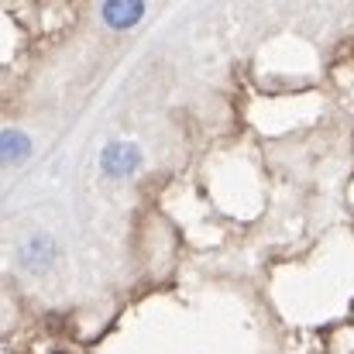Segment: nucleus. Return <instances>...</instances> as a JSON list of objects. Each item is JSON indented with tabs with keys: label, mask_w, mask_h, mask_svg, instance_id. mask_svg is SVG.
Wrapping results in <instances>:
<instances>
[{
	"label": "nucleus",
	"mask_w": 354,
	"mask_h": 354,
	"mask_svg": "<svg viewBox=\"0 0 354 354\" xmlns=\"http://www.w3.org/2000/svg\"><path fill=\"white\" fill-rule=\"evenodd\" d=\"M100 17H104L107 28L127 31V28H134V24L145 17V3H141V0H107V3L100 7Z\"/></svg>",
	"instance_id": "obj_2"
},
{
	"label": "nucleus",
	"mask_w": 354,
	"mask_h": 354,
	"mask_svg": "<svg viewBox=\"0 0 354 354\" xmlns=\"http://www.w3.org/2000/svg\"><path fill=\"white\" fill-rule=\"evenodd\" d=\"M31 151H35V145H31V138L24 131L3 127V134H0V158H3V165H21Z\"/></svg>",
	"instance_id": "obj_4"
},
{
	"label": "nucleus",
	"mask_w": 354,
	"mask_h": 354,
	"mask_svg": "<svg viewBox=\"0 0 354 354\" xmlns=\"http://www.w3.org/2000/svg\"><path fill=\"white\" fill-rule=\"evenodd\" d=\"M55 261V241L48 234H31V241L21 244V265L31 272H45Z\"/></svg>",
	"instance_id": "obj_3"
},
{
	"label": "nucleus",
	"mask_w": 354,
	"mask_h": 354,
	"mask_svg": "<svg viewBox=\"0 0 354 354\" xmlns=\"http://www.w3.org/2000/svg\"><path fill=\"white\" fill-rule=\"evenodd\" d=\"M100 169L107 179H131L141 169V148L134 141H107L100 151Z\"/></svg>",
	"instance_id": "obj_1"
}]
</instances>
